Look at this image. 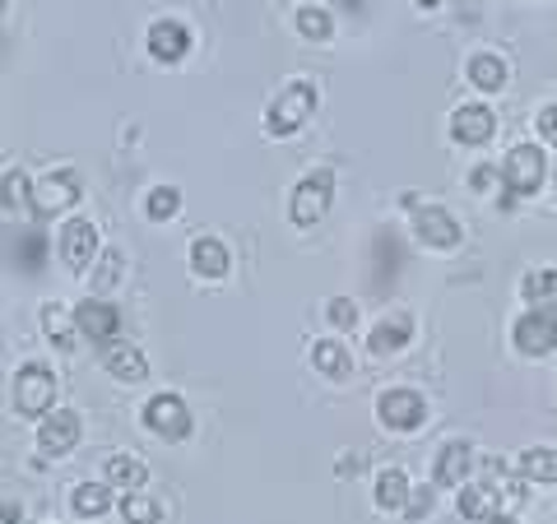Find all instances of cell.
Masks as SVG:
<instances>
[{"instance_id":"39","label":"cell","mask_w":557,"mask_h":524,"mask_svg":"<svg viewBox=\"0 0 557 524\" xmlns=\"http://www.w3.org/2000/svg\"><path fill=\"white\" fill-rule=\"evenodd\" d=\"M483 524H516V515H507V511H502V515H493V520H483Z\"/></svg>"},{"instance_id":"38","label":"cell","mask_w":557,"mask_h":524,"mask_svg":"<svg viewBox=\"0 0 557 524\" xmlns=\"http://www.w3.org/2000/svg\"><path fill=\"white\" fill-rule=\"evenodd\" d=\"M28 511H24V501H0V524H24Z\"/></svg>"},{"instance_id":"32","label":"cell","mask_w":557,"mask_h":524,"mask_svg":"<svg viewBox=\"0 0 557 524\" xmlns=\"http://www.w3.org/2000/svg\"><path fill=\"white\" fill-rule=\"evenodd\" d=\"M28 200H33L28 172H24V167L5 172V177H0V204H5V209H20V204H28Z\"/></svg>"},{"instance_id":"27","label":"cell","mask_w":557,"mask_h":524,"mask_svg":"<svg viewBox=\"0 0 557 524\" xmlns=\"http://www.w3.org/2000/svg\"><path fill=\"white\" fill-rule=\"evenodd\" d=\"M42 335L57 344V348H75V339H79L75 311H65V307H57V302H47V307H42Z\"/></svg>"},{"instance_id":"34","label":"cell","mask_w":557,"mask_h":524,"mask_svg":"<svg viewBox=\"0 0 557 524\" xmlns=\"http://www.w3.org/2000/svg\"><path fill=\"white\" fill-rule=\"evenodd\" d=\"M325 321L335 329H358V302H348V297H330V302H325Z\"/></svg>"},{"instance_id":"16","label":"cell","mask_w":557,"mask_h":524,"mask_svg":"<svg viewBox=\"0 0 557 524\" xmlns=\"http://www.w3.org/2000/svg\"><path fill=\"white\" fill-rule=\"evenodd\" d=\"M149 57L163 61V65H177L190 57V47H196V38H190V28L182 20H153L149 24Z\"/></svg>"},{"instance_id":"22","label":"cell","mask_w":557,"mask_h":524,"mask_svg":"<svg viewBox=\"0 0 557 524\" xmlns=\"http://www.w3.org/2000/svg\"><path fill=\"white\" fill-rule=\"evenodd\" d=\"M516 474L530 487H557V446H530L516 456Z\"/></svg>"},{"instance_id":"31","label":"cell","mask_w":557,"mask_h":524,"mask_svg":"<svg viewBox=\"0 0 557 524\" xmlns=\"http://www.w3.org/2000/svg\"><path fill=\"white\" fill-rule=\"evenodd\" d=\"M121 274H126V255H121L116 247H108V251L98 255V270L89 274V288L94 292H108L112 284H121Z\"/></svg>"},{"instance_id":"29","label":"cell","mask_w":557,"mask_h":524,"mask_svg":"<svg viewBox=\"0 0 557 524\" xmlns=\"http://www.w3.org/2000/svg\"><path fill=\"white\" fill-rule=\"evenodd\" d=\"M293 24H298V33L307 42H330L335 38V20H330L325 5H302L298 14H293Z\"/></svg>"},{"instance_id":"3","label":"cell","mask_w":557,"mask_h":524,"mask_svg":"<svg viewBox=\"0 0 557 524\" xmlns=\"http://www.w3.org/2000/svg\"><path fill=\"white\" fill-rule=\"evenodd\" d=\"M544 182H548V153H544V145H511L507 149V159H502V186L511 190L516 200H530V196H539L544 190Z\"/></svg>"},{"instance_id":"24","label":"cell","mask_w":557,"mask_h":524,"mask_svg":"<svg viewBox=\"0 0 557 524\" xmlns=\"http://www.w3.org/2000/svg\"><path fill=\"white\" fill-rule=\"evenodd\" d=\"M228 265H233V255H228V247H223L219 237H196L190 241V274L196 278H223Z\"/></svg>"},{"instance_id":"19","label":"cell","mask_w":557,"mask_h":524,"mask_svg":"<svg viewBox=\"0 0 557 524\" xmlns=\"http://www.w3.org/2000/svg\"><path fill=\"white\" fill-rule=\"evenodd\" d=\"M409 492H413V483H409L405 469H399V464H386V469L376 474L372 501H376V511H381V515H405Z\"/></svg>"},{"instance_id":"14","label":"cell","mask_w":557,"mask_h":524,"mask_svg":"<svg viewBox=\"0 0 557 524\" xmlns=\"http://www.w3.org/2000/svg\"><path fill=\"white\" fill-rule=\"evenodd\" d=\"M474 441H446L437 450V464H432V487H450V492H460L474 474Z\"/></svg>"},{"instance_id":"17","label":"cell","mask_w":557,"mask_h":524,"mask_svg":"<svg viewBox=\"0 0 557 524\" xmlns=\"http://www.w3.org/2000/svg\"><path fill=\"white\" fill-rule=\"evenodd\" d=\"M75 325H79V339H94L102 348V344H112L121 335V311L112 302H94L89 297V302L75 307Z\"/></svg>"},{"instance_id":"21","label":"cell","mask_w":557,"mask_h":524,"mask_svg":"<svg viewBox=\"0 0 557 524\" xmlns=\"http://www.w3.org/2000/svg\"><path fill=\"white\" fill-rule=\"evenodd\" d=\"M465 79L474 84L479 93H502L507 89V79H511V70H507V61H502L497 51H474L469 65H465Z\"/></svg>"},{"instance_id":"9","label":"cell","mask_w":557,"mask_h":524,"mask_svg":"<svg viewBox=\"0 0 557 524\" xmlns=\"http://www.w3.org/2000/svg\"><path fill=\"white\" fill-rule=\"evenodd\" d=\"M511 344L520 358H548L557 353V316H544V311H520L511 321Z\"/></svg>"},{"instance_id":"7","label":"cell","mask_w":557,"mask_h":524,"mask_svg":"<svg viewBox=\"0 0 557 524\" xmlns=\"http://www.w3.org/2000/svg\"><path fill=\"white\" fill-rule=\"evenodd\" d=\"M139 423H145L153 436H163V441H186L190 427H196V417H190V409H186L182 395L163 390V395H153L149 404L139 409Z\"/></svg>"},{"instance_id":"41","label":"cell","mask_w":557,"mask_h":524,"mask_svg":"<svg viewBox=\"0 0 557 524\" xmlns=\"http://www.w3.org/2000/svg\"><path fill=\"white\" fill-rule=\"evenodd\" d=\"M0 10H5V0H0Z\"/></svg>"},{"instance_id":"13","label":"cell","mask_w":557,"mask_h":524,"mask_svg":"<svg viewBox=\"0 0 557 524\" xmlns=\"http://www.w3.org/2000/svg\"><path fill=\"white\" fill-rule=\"evenodd\" d=\"M456 511L469 524H483V520H493V515L507 511V497H502V487L493 478H479V483H465L460 492H456Z\"/></svg>"},{"instance_id":"36","label":"cell","mask_w":557,"mask_h":524,"mask_svg":"<svg viewBox=\"0 0 557 524\" xmlns=\"http://www.w3.org/2000/svg\"><path fill=\"white\" fill-rule=\"evenodd\" d=\"M432 506H437V487H413V492H409V506H405V520H409V524L428 520V515H432Z\"/></svg>"},{"instance_id":"5","label":"cell","mask_w":557,"mask_h":524,"mask_svg":"<svg viewBox=\"0 0 557 524\" xmlns=\"http://www.w3.org/2000/svg\"><path fill=\"white\" fill-rule=\"evenodd\" d=\"M405 209H413V237L423 241L428 251H460L465 228L446 204H423L418 196H405Z\"/></svg>"},{"instance_id":"30","label":"cell","mask_w":557,"mask_h":524,"mask_svg":"<svg viewBox=\"0 0 557 524\" xmlns=\"http://www.w3.org/2000/svg\"><path fill=\"white\" fill-rule=\"evenodd\" d=\"M182 214V190L177 186H153L145 196V219L149 223H168Z\"/></svg>"},{"instance_id":"25","label":"cell","mask_w":557,"mask_h":524,"mask_svg":"<svg viewBox=\"0 0 557 524\" xmlns=\"http://www.w3.org/2000/svg\"><path fill=\"white\" fill-rule=\"evenodd\" d=\"M102 483L116 487V492H145L149 464L135 460V456H108V464H102Z\"/></svg>"},{"instance_id":"20","label":"cell","mask_w":557,"mask_h":524,"mask_svg":"<svg viewBox=\"0 0 557 524\" xmlns=\"http://www.w3.org/2000/svg\"><path fill=\"white\" fill-rule=\"evenodd\" d=\"M413 339V316L409 311H391V316H381L372 325V335H368V348L376 358H386V353H399V348H409Z\"/></svg>"},{"instance_id":"40","label":"cell","mask_w":557,"mask_h":524,"mask_svg":"<svg viewBox=\"0 0 557 524\" xmlns=\"http://www.w3.org/2000/svg\"><path fill=\"white\" fill-rule=\"evenodd\" d=\"M418 10H437V0H418Z\"/></svg>"},{"instance_id":"10","label":"cell","mask_w":557,"mask_h":524,"mask_svg":"<svg viewBox=\"0 0 557 524\" xmlns=\"http://www.w3.org/2000/svg\"><path fill=\"white\" fill-rule=\"evenodd\" d=\"M57 251H61V260H65L70 274H89L94 260L102 255V251H98V228H94V219H70L65 228H61Z\"/></svg>"},{"instance_id":"23","label":"cell","mask_w":557,"mask_h":524,"mask_svg":"<svg viewBox=\"0 0 557 524\" xmlns=\"http://www.w3.org/2000/svg\"><path fill=\"white\" fill-rule=\"evenodd\" d=\"M307 362L317 366V376H330V380H348L354 376V353L344 348V339H317L311 344Z\"/></svg>"},{"instance_id":"11","label":"cell","mask_w":557,"mask_h":524,"mask_svg":"<svg viewBox=\"0 0 557 524\" xmlns=\"http://www.w3.org/2000/svg\"><path fill=\"white\" fill-rule=\"evenodd\" d=\"M79 413L75 409H51L42 423H38V450H42V460H65L70 450L79 446Z\"/></svg>"},{"instance_id":"37","label":"cell","mask_w":557,"mask_h":524,"mask_svg":"<svg viewBox=\"0 0 557 524\" xmlns=\"http://www.w3.org/2000/svg\"><path fill=\"white\" fill-rule=\"evenodd\" d=\"M493 182H502V167H474V172H469V186H474V190H487Z\"/></svg>"},{"instance_id":"4","label":"cell","mask_w":557,"mask_h":524,"mask_svg":"<svg viewBox=\"0 0 557 524\" xmlns=\"http://www.w3.org/2000/svg\"><path fill=\"white\" fill-rule=\"evenodd\" d=\"M330 204H335V172H330V167H311L307 177L293 186V200H288L293 228H317V223L330 214Z\"/></svg>"},{"instance_id":"33","label":"cell","mask_w":557,"mask_h":524,"mask_svg":"<svg viewBox=\"0 0 557 524\" xmlns=\"http://www.w3.org/2000/svg\"><path fill=\"white\" fill-rule=\"evenodd\" d=\"M14 251H20V265H24V270H38L42 255H47V237H42L38 228H24L20 241H14Z\"/></svg>"},{"instance_id":"18","label":"cell","mask_w":557,"mask_h":524,"mask_svg":"<svg viewBox=\"0 0 557 524\" xmlns=\"http://www.w3.org/2000/svg\"><path fill=\"white\" fill-rule=\"evenodd\" d=\"M520 302L525 311H544V316H557V270L539 265L520 274Z\"/></svg>"},{"instance_id":"2","label":"cell","mask_w":557,"mask_h":524,"mask_svg":"<svg viewBox=\"0 0 557 524\" xmlns=\"http://www.w3.org/2000/svg\"><path fill=\"white\" fill-rule=\"evenodd\" d=\"M51 409H57V372L47 362H24L14 372V413L28 423H42Z\"/></svg>"},{"instance_id":"8","label":"cell","mask_w":557,"mask_h":524,"mask_svg":"<svg viewBox=\"0 0 557 524\" xmlns=\"http://www.w3.org/2000/svg\"><path fill=\"white\" fill-rule=\"evenodd\" d=\"M84 196V186H79V172L75 167H61V172H47V177L33 186V214L38 219H57L65 214V209H75Z\"/></svg>"},{"instance_id":"26","label":"cell","mask_w":557,"mask_h":524,"mask_svg":"<svg viewBox=\"0 0 557 524\" xmlns=\"http://www.w3.org/2000/svg\"><path fill=\"white\" fill-rule=\"evenodd\" d=\"M116 487L108 483H75V492H70V511H75L79 520H98V515H108L112 506H116Z\"/></svg>"},{"instance_id":"35","label":"cell","mask_w":557,"mask_h":524,"mask_svg":"<svg viewBox=\"0 0 557 524\" xmlns=\"http://www.w3.org/2000/svg\"><path fill=\"white\" fill-rule=\"evenodd\" d=\"M534 130H539V145H544V149H557V98L544 102V108L534 112Z\"/></svg>"},{"instance_id":"1","label":"cell","mask_w":557,"mask_h":524,"mask_svg":"<svg viewBox=\"0 0 557 524\" xmlns=\"http://www.w3.org/2000/svg\"><path fill=\"white\" fill-rule=\"evenodd\" d=\"M317 102H321V89L311 79H288L284 89L270 98L265 108V135L270 139H288L298 135L311 116H317Z\"/></svg>"},{"instance_id":"12","label":"cell","mask_w":557,"mask_h":524,"mask_svg":"<svg viewBox=\"0 0 557 524\" xmlns=\"http://www.w3.org/2000/svg\"><path fill=\"white\" fill-rule=\"evenodd\" d=\"M493 135H497V116L487 102H465V108L450 112V139H456V145L483 149Z\"/></svg>"},{"instance_id":"28","label":"cell","mask_w":557,"mask_h":524,"mask_svg":"<svg viewBox=\"0 0 557 524\" xmlns=\"http://www.w3.org/2000/svg\"><path fill=\"white\" fill-rule=\"evenodd\" d=\"M116 511L126 524H163V501L149 497V492H126L116 501Z\"/></svg>"},{"instance_id":"6","label":"cell","mask_w":557,"mask_h":524,"mask_svg":"<svg viewBox=\"0 0 557 524\" xmlns=\"http://www.w3.org/2000/svg\"><path fill=\"white\" fill-rule=\"evenodd\" d=\"M376 423L386 432H418L428 423V399L409 390V386H395V390H381L376 395Z\"/></svg>"},{"instance_id":"15","label":"cell","mask_w":557,"mask_h":524,"mask_svg":"<svg viewBox=\"0 0 557 524\" xmlns=\"http://www.w3.org/2000/svg\"><path fill=\"white\" fill-rule=\"evenodd\" d=\"M98 358H102V372H108L112 380H121V386H139V380H149V358L126 339L102 344Z\"/></svg>"}]
</instances>
